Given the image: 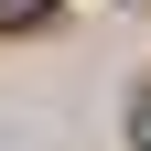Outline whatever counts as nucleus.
<instances>
[{
  "label": "nucleus",
  "mask_w": 151,
  "mask_h": 151,
  "mask_svg": "<svg viewBox=\"0 0 151 151\" xmlns=\"http://www.w3.org/2000/svg\"><path fill=\"white\" fill-rule=\"evenodd\" d=\"M129 140H140V151H151V97H140V119H129Z\"/></svg>",
  "instance_id": "obj_2"
},
{
  "label": "nucleus",
  "mask_w": 151,
  "mask_h": 151,
  "mask_svg": "<svg viewBox=\"0 0 151 151\" xmlns=\"http://www.w3.org/2000/svg\"><path fill=\"white\" fill-rule=\"evenodd\" d=\"M54 0H0V32H22V22H43Z\"/></svg>",
  "instance_id": "obj_1"
}]
</instances>
